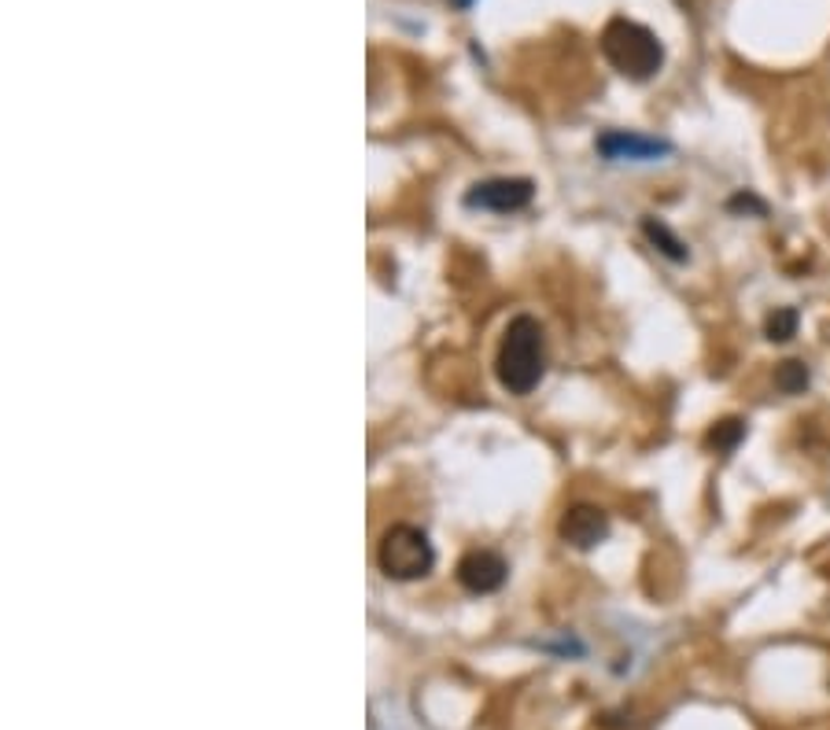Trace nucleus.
<instances>
[{"label": "nucleus", "mask_w": 830, "mask_h": 730, "mask_svg": "<svg viewBox=\"0 0 830 730\" xmlns=\"http://www.w3.org/2000/svg\"><path fill=\"white\" fill-rule=\"evenodd\" d=\"M454 4H458V8H469V4H473V0H454Z\"/></svg>", "instance_id": "obj_13"}, {"label": "nucleus", "mask_w": 830, "mask_h": 730, "mask_svg": "<svg viewBox=\"0 0 830 730\" xmlns=\"http://www.w3.org/2000/svg\"><path fill=\"white\" fill-rule=\"evenodd\" d=\"M557 531H562V539L568 542V546L576 550H594L599 542H605V536H609V517H605V509H599V505H568L562 524H557Z\"/></svg>", "instance_id": "obj_6"}, {"label": "nucleus", "mask_w": 830, "mask_h": 730, "mask_svg": "<svg viewBox=\"0 0 830 730\" xmlns=\"http://www.w3.org/2000/svg\"><path fill=\"white\" fill-rule=\"evenodd\" d=\"M499 383L510 395H531L539 388L546 373V343H543V325L536 317L520 314L513 317L502 332L499 358H495Z\"/></svg>", "instance_id": "obj_1"}, {"label": "nucleus", "mask_w": 830, "mask_h": 730, "mask_svg": "<svg viewBox=\"0 0 830 730\" xmlns=\"http://www.w3.org/2000/svg\"><path fill=\"white\" fill-rule=\"evenodd\" d=\"M531 200H536V185L528 177H491V181H477L465 192V207L495 214L525 211Z\"/></svg>", "instance_id": "obj_4"}, {"label": "nucleus", "mask_w": 830, "mask_h": 730, "mask_svg": "<svg viewBox=\"0 0 830 730\" xmlns=\"http://www.w3.org/2000/svg\"><path fill=\"white\" fill-rule=\"evenodd\" d=\"M808 365L805 362H797V358H790V362H779V369H776V388L779 391H787V395H801V391L808 388Z\"/></svg>", "instance_id": "obj_11"}, {"label": "nucleus", "mask_w": 830, "mask_h": 730, "mask_svg": "<svg viewBox=\"0 0 830 730\" xmlns=\"http://www.w3.org/2000/svg\"><path fill=\"white\" fill-rule=\"evenodd\" d=\"M377 561H380V572L388 579L410 583V579H422L432 572L436 550L422 528H414V524H395V528H388L385 539H380Z\"/></svg>", "instance_id": "obj_3"}, {"label": "nucleus", "mask_w": 830, "mask_h": 730, "mask_svg": "<svg viewBox=\"0 0 830 730\" xmlns=\"http://www.w3.org/2000/svg\"><path fill=\"white\" fill-rule=\"evenodd\" d=\"M506 576L510 568L495 550H469V554L458 561V583L469 594H495L499 587L506 583Z\"/></svg>", "instance_id": "obj_5"}, {"label": "nucleus", "mask_w": 830, "mask_h": 730, "mask_svg": "<svg viewBox=\"0 0 830 730\" xmlns=\"http://www.w3.org/2000/svg\"><path fill=\"white\" fill-rule=\"evenodd\" d=\"M731 211H753V214H764V203L757 200V196H750V192H742V196H734L731 203H727Z\"/></svg>", "instance_id": "obj_12"}, {"label": "nucleus", "mask_w": 830, "mask_h": 730, "mask_svg": "<svg viewBox=\"0 0 830 730\" xmlns=\"http://www.w3.org/2000/svg\"><path fill=\"white\" fill-rule=\"evenodd\" d=\"M599 152L605 159H636V163H646V159H657L668 152L665 140L654 137H639V134H624V129H613V134L599 137Z\"/></svg>", "instance_id": "obj_7"}, {"label": "nucleus", "mask_w": 830, "mask_h": 730, "mask_svg": "<svg viewBox=\"0 0 830 730\" xmlns=\"http://www.w3.org/2000/svg\"><path fill=\"white\" fill-rule=\"evenodd\" d=\"M742 439H745V420L724 417V420H716V425L708 428L705 443H708V451H716V454H731L734 446L742 443Z\"/></svg>", "instance_id": "obj_8"}, {"label": "nucleus", "mask_w": 830, "mask_h": 730, "mask_svg": "<svg viewBox=\"0 0 830 730\" xmlns=\"http://www.w3.org/2000/svg\"><path fill=\"white\" fill-rule=\"evenodd\" d=\"M602 52L631 81L654 78L661 63H665V49H661L657 34L646 30L642 23H631V18H609V26L602 30Z\"/></svg>", "instance_id": "obj_2"}, {"label": "nucleus", "mask_w": 830, "mask_h": 730, "mask_svg": "<svg viewBox=\"0 0 830 730\" xmlns=\"http://www.w3.org/2000/svg\"><path fill=\"white\" fill-rule=\"evenodd\" d=\"M797 325L801 317L794 306H776V311L768 314V322H764V336H768L771 343H787L797 336Z\"/></svg>", "instance_id": "obj_10"}, {"label": "nucleus", "mask_w": 830, "mask_h": 730, "mask_svg": "<svg viewBox=\"0 0 830 730\" xmlns=\"http://www.w3.org/2000/svg\"><path fill=\"white\" fill-rule=\"evenodd\" d=\"M642 232L650 237V243H657V251L661 255H668L671 262H687V248H683V240L671 232L665 222H657V218H642Z\"/></svg>", "instance_id": "obj_9"}]
</instances>
